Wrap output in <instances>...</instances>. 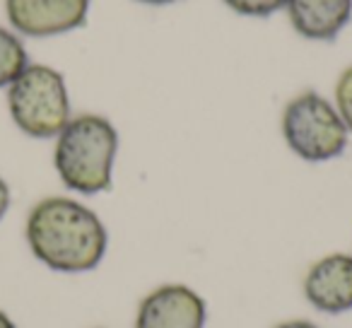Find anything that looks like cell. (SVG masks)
Wrapping results in <instances>:
<instances>
[{"label":"cell","instance_id":"1","mask_svg":"<svg viewBox=\"0 0 352 328\" xmlns=\"http://www.w3.org/2000/svg\"><path fill=\"white\" fill-rule=\"evenodd\" d=\"M32 256L56 273H87L104 261L109 232L102 217L68 196H49L34 203L25 222Z\"/></svg>","mask_w":352,"mask_h":328},{"label":"cell","instance_id":"2","mask_svg":"<svg viewBox=\"0 0 352 328\" xmlns=\"http://www.w3.org/2000/svg\"><path fill=\"white\" fill-rule=\"evenodd\" d=\"M54 140V167L68 191L97 196L111 188L118 131L107 116L78 113Z\"/></svg>","mask_w":352,"mask_h":328},{"label":"cell","instance_id":"3","mask_svg":"<svg viewBox=\"0 0 352 328\" xmlns=\"http://www.w3.org/2000/svg\"><path fill=\"white\" fill-rule=\"evenodd\" d=\"M8 111L27 138H56L73 118L63 73L44 63H30L8 87Z\"/></svg>","mask_w":352,"mask_h":328},{"label":"cell","instance_id":"4","mask_svg":"<svg viewBox=\"0 0 352 328\" xmlns=\"http://www.w3.org/2000/svg\"><path fill=\"white\" fill-rule=\"evenodd\" d=\"M280 128L289 150L299 160L311 164L340 157L350 140V131L338 113L336 104L311 89L285 104Z\"/></svg>","mask_w":352,"mask_h":328},{"label":"cell","instance_id":"5","mask_svg":"<svg viewBox=\"0 0 352 328\" xmlns=\"http://www.w3.org/2000/svg\"><path fill=\"white\" fill-rule=\"evenodd\" d=\"M10 30L32 39L68 34L87 22L89 0H6Z\"/></svg>","mask_w":352,"mask_h":328},{"label":"cell","instance_id":"6","mask_svg":"<svg viewBox=\"0 0 352 328\" xmlns=\"http://www.w3.org/2000/svg\"><path fill=\"white\" fill-rule=\"evenodd\" d=\"M206 299L193 287L166 283L140 299L135 328H206Z\"/></svg>","mask_w":352,"mask_h":328},{"label":"cell","instance_id":"7","mask_svg":"<svg viewBox=\"0 0 352 328\" xmlns=\"http://www.w3.org/2000/svg\"><path fill=\"white\" fill-rule=\"evenodd\" d=\"M304 297L316 311L345 314L352 309V254H328L309 265Z\"/></svg>","mask_w":352,"mask_h":328},{"label":"cell","instance_id":"8","mask_svg":"<svg viewBox=\"0 0 352 328\" xmlns=\"http://www.w3.org/2000/svg\"><path fill=\"white\" fill-rule=\"evenodd\" d=\"M292 30L309 41H333L352 20V0H287Z\"/></svg>","mask_w":352,"mask_h":328},{"label":"cell","instance_id":"9","mask_svg":"<svg viewBox=\"0 0 352 328\" xmlns=\"http://www.w3.org/2000/svg\"><path fill=\"white\" fill-rule=\"evenodd\" d=\"M30 65V56L15 30L0 27V89L10 87L12 80Z\"/></svg>","mask_w":352,"mask_h":328},{"label":"cell","instance_id":"10","mask_svg":"<svg viewBox=\"0 0 352 328\" xmlns=\"http://www.w3.org/2000/svg\"><path fill=\"white\" fill-rule=\"evenodd\" d=\"M232 12L244 17H270L287 8V0H222Z\"/></svg>","mask_w":352,"mask_h":328},{"label":"cell","instance_id":"11","mask_svg":"<svg viewBox=\"0 0 352 328\" xmlns=\"http://www.w3.org/2000/svg\"><path fill=\"white\" fill-rule=\"evenodd\" d=\"M333 104H336L338 113H340V118L345 121L347 131L352 135V65H347L340 73V78L336 80V99H333Z\"/></svg>","mask_w":352,"mask_h":328},{"label":"cell","instance_id":"12","mask_svg":"<svg viewBox=\"0 0 352 328\" xmlns=\"http://www.w3.org/2000/svg\"><path fill=\"white\" fill-rule=\"evenodd\" d=\"M10 201H12L10 186H8L6 179L0 177V222H3V217H6L8 210H10Z\"/></svg>","mask_w":352,"mask_h":328},{"label":"cell","instance_id":"13","mask_svg":"<svg viewBox=\"0 0 352 328\" xmlns=\"http://www.w3.org/2000/svg\"><path fill=\"white\" fill-rule=\"evenodd\" d=\"M275 328H318L316 323L307 321V318H292V321H283L278 323Z\"/></svg>","mask_w":352,"mask_h":328},{"label":"cell","instance_id":"14","mask_svg":"<svg viewBox=\"0 0 352 328\" xmlns=\"http://www.w3.org/2000/svg\"><path fill=\"white\" fill-rule=\"evenodd\" d=\"M0 328H17V323L10 318V314H6L0 309Z\"/></svg>","mask_w":352,"mask_h":328},{"label":"cell","instance_id":"15","mask_svg":"<svg viewBox=\"0 0 352 328\" xmlns=\"http://www.w3.org/2000/svg\"><path fill=\"white\" fill-rule=\"evenodd\" d=\"M135 3H142V6H174V3H179V0H135Z\"/></svg>","mask_w":352,"mask_h":328}]
</instances>
